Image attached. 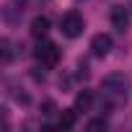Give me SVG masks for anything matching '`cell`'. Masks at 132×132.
<instances>
[{"mask_svg":"<svg viewBox=\"0 0 132 132\" xmlns=\"http://www.w3.org/2000/svg\"><path fill=\"white\" fill-rule=\"evenodd\" d=\"M91 104H93V93L91 91H80L75 96V111H88Z\"/></svg>","mask_w":132,"mask_h":132,"instance_id":"cell-8","label":"cell"},{"mask_svg":"<svg viewBox=\"0 0 132 132\" xmlns=\"http://www.w3.org/2000/svg\"><path fill=\"white\" fill-rule=\"evenodd\" d=\"M83 29H86V21H83V16H80L78 11L65 13L62 21H60V31L68 36V39H78V36L83 34Z\"/></svg>","mask_w":132,"mask_h":132,"instance_id":"cell-2","label":"cell"},{"mask_svg":"<svg viewBox=\"0 0 132 132\" xmlns=\"http://www.w3.org/2000/svg\"><path fill=\"white\" fill-rule=\"evenodd\" d=\"M101 91H104V96L122 101V98H127V91H129V80H127L122 73H111V75H106V78L101 80Z\"/></svg>","mask_w":132,"mask_h":132,"instance_id":"cell-1","label":"cell"},{"mask_svg":"<svg viewBox=\"0 0 132 132\" xmlns=\"http://www.w3.org/2000/svg\"><path fill=\"white\" fill-rule=\"evenodd\" d=\"M0 44H3V62L8 65V62L13 60V52H11V39H3Z\"/></svg>","mask_w":132,"mask_h":132,"instance_id":"cell-9","label":"cell"},{"mask_svg":"<svg viewBox=\"0 0 132 132\" xmlns=\"http://www.w3.org/2000/svg\"><path fill=\"white\" fill-rule=\"evenodd\" d=\"M109 18H111V26H114L117 31H122V34L129 29V21H132V18H129V11H127L124 5H114L111 13H109Z\"/></svg>","mask_w":132,"mask_h":132,"instance_id":"cell-4","label":"cell"},{"mask_svg":"<svg viewBox=\"0 0 132 132\" xmlns=\"http://www.w3.org/2000/svg\"><path fill=\"white\" fill-rule=\"evenodd\" d=\"M13 98L21 101V104H29V93H26L23 88H13Z\"/></svg>","mask_w":132,"mask_h":132,"instance_id":"cell-10","label":"cell"},{"mask_svg":"<svg viewBox=\"0 0 132 132\" xmlns=\"http://www.w3.org/2000/svg\"><path fill=\"white\" fill-rule=\"evenodd\" d=\"M86 127H88V129H104V127H106V119H91Z\"/></svg>","mask_w":132,"mask_h":132,"instance_id":"cell-12","label":"cell"},{"mask_svg":"<svg viewBox=\"0 0 132 132\" xmlns=\"http://www.w3.org/2000/svg\"><path fill=\"white\" fill-rule=\"evenodd\" d=\"M47 31H49V18H47V16H36V18L31 21V36L42 39Z\"/></svg>","mask_w":132,"mask_h":132,"instance_id":"cell-6","label":"cell"},{"mask_svg":"<svg viewBox=\"0 0 132 132\" xmlns=\"http://www.w3.org/2000/svg\"><path fill=\"white\" fill-rule=\"evenodd\" d=\"M42 109H44V111H42L44 117H52V114L57 111V106H54V101H44V106H42Z\"/></svg>","mask_w":132,"mask_h":132,"instance_id":"cell-11","label":"cell"},{"mask_svg":"<svg viewBox=\"0 0 132 132\" xmlns=\"http://www.w3.org/2000/svg\"><path fill=\"white\" fill-rule=\"evenodd\" d=\"M34 54H36V60L42 62V68H54V65L60 62V49H57V44H52V42H39L36 49H34Z\"/></svg>","mask_w":132,"mask_h":132,"instance_id":"cell-3","label":"cell"},{"mask_svg":"<svg viewBox=\"0 0 132 132\" xmlns=\"http://www.w3.org/2000/svg\"><path fill=\"white\" fill-rule=\"evenodd\" d=\"M91 52H93L96 57H106V54L111 52V36H109V34H96V36L91 39Z\"/></svg>","mask_w":132,"mask_h":132,"instance_id":"cell-5","label":"cell"},{"mask_svg":"<svg viewBox=\"0 0 132 132\" xmlns=\"http://www.w3.org/2000/svg\"><path fill=\"white\" fill-rule=\"evenodd\" d=\"M73 124H75V109H62L60 119H57V127L60 129H73Z\"/></svg>","mask_w":132,"mask_h":132,"instance_id":"cell-7","label":"cell"}]
</instances>
